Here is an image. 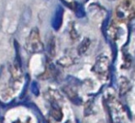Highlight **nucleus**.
I'll list each match as a JSON object with an SVG mask.
<instances>
[{
  "mask_svg": "<svg viewBox=\"0 0 135 123\" xmlns=\"http://www.w3.org/2000/svg\"><path fill=\"white\" fill-rule=\"evenodd\" d=\"M117 20L127 22L135 18V4L133 0H122L115 9Z\"/></svg>",
  "mask_w": 135,
  "mask_h": 123,
  "instance_id": "obj_1",
  "label": "nucleus"
},
{
  "mask_svg": "<svg viewBox=\"0 0 135 123\" xmlns=\"http://www.w3.org/2000/svg\"><path fill=\"white\" fill-rule=\"evenodd\" d=\"M25 48L32 54L40 53L44 50V45L41 41L38 28H33L30 32L25 41Z\"/></svg>",
  "mask_w": 135,
  "mask_h": 123,
  "instance_id": "obj_2",
  "label": "nucleus"
},
{
  "mask_svg": "<svg viewBox=\"0 0 135 123\" xmlns=\"http://www.w3.org/2000/svg\"><path fill=\"white\" fill-rule=\"evenodd\" d=\"M110 66V60L107 57L104 55H100L96 58L95 62L93 66V71L94 73L100 78H105L107 76L108 70Z\"/></svg>",
  "mask_w": 135,
  "mask_h": 123,
  "instance_id": "obj_3",
  "label": "nucleus"
},
{
  "mask_svg": "<svg viewBox=\"0 0 135 123\" xmlns=\"http://www.w3.org/2000/svg\"><path fill=\"white\" fill-rule=\"evenodd\" d=\"M109 107H110V112L112 118L113 123H118L119 120L122 118V112H123V108L122 105L117 101V99L112 98L109 100Z\"/></svg>",
  "mask_w": 135,
  "mask_h": 123,
  "instance_id": "obj_4",
  "label": "nucleus"
},
{
  "mask_svg": "<svg viewBox=\"0 0 135 123\" xmlns=\"http://www.w3.org/2000/svg\"><path fill=\"white\" fill-rule=\"evenodd\" d=\"M45 98L46 100L49 101L50 104H58L60 105L62 101V96L61 94L56 90H52V88H49L45 93Z\"/></svg>",
  "mask_w": 135,
  "mask_h": 123,
  "instance_id": "obj_5",
  "label": "nucleus"
},
{
  "mask_svg": "<svg viewBox=\"0 0 135 123\" xmlns=\"http://www.w3.org/2000/svg\"><path fill=\"white\" fill-rule=\"evenodd\" d=\"M50 115L55 121H61L62 120V111L61 105L58 104H50Z\"/></svg>",
  "mask_w": 135,
  "mask_h": 123,
  "instance_id": "obj_6",
  "label": "nucleus"
},
{
  "mask_svg": "<svg viewBox=\"0 0 135 123\" xmlns=\"http://www.w3.org/2000/svg\"><path fill=\"white\" fill-rule=\"evenodd\" d=\"M131 88V83L125 77H120L119 78V95H124Z\"/></svg>",
  "mask_w": 135,
  "mask_h": 123,
  "instance_id": "obj_7",
  "label": "nucleus"
},
{
  "mask_svg": "<svg viewBox=\"0 0 135 123\" xmlns=\"http://www.w3.org/2000/svg\"><path fill=\"white\" fill-rule=\"evenodd\" d=\"M90 41L89 38H84V39L82 41L81 43L79 44V47H78V53L80 56H82L84 53H85L89 47H90Z\"/></svg>",
  "mask_w": 135,
  "mask_h": 123,
  "instance_id": "obj_8",
  "label": "nucleus"
},
{
  "mask_svg": "<svg viewBox=\"0 0 135 123\" xmlns=\"http://www.w3.org/2000/svg\"><path fill=\"white\" fill-rule=\"evenodd\" d=\"M58 63L63 67H69V66L73 65L74 63V62L70 57H63L61 59H59Z\"/></svg>",
  "mask_w": 135,
  "mask_h": 123,
  "instance_id": "obj_9",
  "label": "nucleus"
},
{
  "mask_svg": "<svg viewBox=\"0 0 135 123\" xmlns=\"http://www.w3.org/2000/svg\"><path fill=\"white\" fill-rule=\"evenodd\" d=\"M49 53L52 57H53L55 53H56V43H55V39L52 38L50 40V43H49Z\"/></svg>",
  "mask_w": 135,
  "mask_h": 123,
  "instance_id": "obj_10",
  "label": "nucleus"
},
{
  "mask_svg": "<svg viewBox=\"0 0 135 123\" xmlns=\"http://www.w3.org/2000/svg\"><path fill=\"white\" fill-rule=\"evenodd\" d=\"M108 33H109V36L110 37L112 38V39L113 40H117V29L116 26H114V25H112V26L110 27V29H108Z\"/></svg>",
  "mask_w": 135,
  "mask_h": 123,
  "instance_id": "obj_11",
  "label": "nucleus"
}]
</instances>
